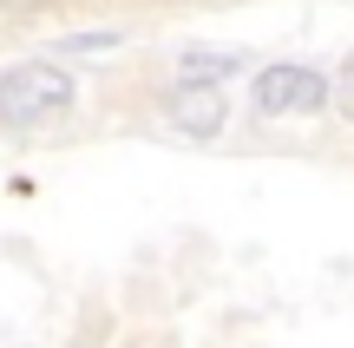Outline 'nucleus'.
Wrapping results in <instances>:
<instances>
[{"mask_svg":"<svg viewBox=\"0 0 354 348\" xmlns=\"http://www.w3.org/2000/svg\"><path fill=\"white\" fill-rule=\"evenodd\" d=\"M66 99H73V79L59 66H13L0 79V118L7 125H39V118L66 112Z\"/></svg>","mask_w":354,"mask_h":348,"instance_id":"nucleus-1","label":"nucleus"},{"mask_svg":"<svg viewBox=\"0 0 354 348\" xmlns=\"http://www.w3.org/2000/svg\"><path fill=\"white\" fill-rule=\"evenodd\" d=\"M328 105V79L308 73V66H269L256 79V112L282 118V112H322Z\"/></svg>","mask_w":354,"mask_h":348,"instance_id":"nucleus-2","label":"nucleus"},{"mask_svg":"<svg viewBox=\"0 0 354 348\" xmlns=\"http://www.w3.org/2000/svg\"><path fill=\"white\" fill-rule=\"evenodd\" d=\"M171 125L190 131V138H210V131H223V92L216 86H177L171 92Z\"/></svg>","mask_w":354,"mask_h":348,"instance_id":"nucleus-3","label":"nucleus"},{"mask_svg":"<svg viewBox=\"0 0 354 348\" xmlns=\"http://www.w3.org/2000/svg\"><path fill=\"white\" fill-rule=\"evenodd\" d=\"M112 46V33H86V39H66V53H105Z\"/></svg>","mask_w":354,"mask_h":348,"instance_id":"nucleus-4","label":"nucleus"},{"mask_svg":"<svg viewBox=\"0 0 354 348\" xmlns=\"http://www.w3.org/2000/svg\"><path fill=\"white\" fill-rule=\"evenodd\" d=\"M342 112H348V118H354V86H348V92H342Z\"/></svg>","mask_w":354,"mask_h":348,"instance_id":"nucleus-5","label":"nucleus"}]
</instances>
